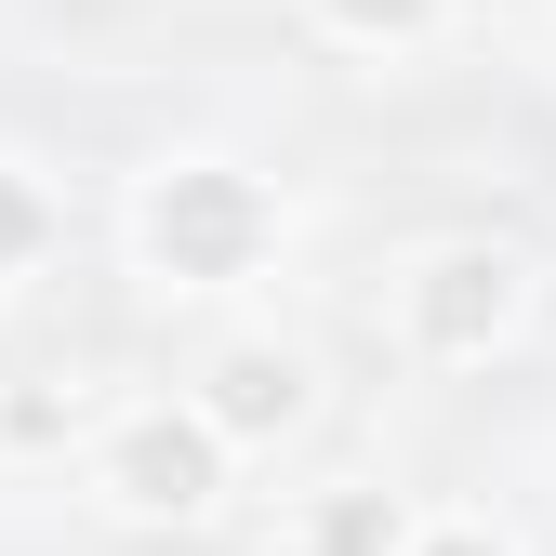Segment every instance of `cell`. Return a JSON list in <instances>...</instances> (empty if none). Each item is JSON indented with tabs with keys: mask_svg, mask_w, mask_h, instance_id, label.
Masks as SVG:
<instances>
[{
	"mask_svg": "<svg viewBox=\"0 0 556 556\" xmlns=\"http://www.w3.org/2000/svg\"><path fill=\"white\" fill-rule=\"evenodd\" d=\"M397 358H425V371H491L504 344L530 331V252L517 239H425L397 265Z\"/></svg>",
	"mask_w": 556,
	"mask_h": 556,
	"instance_id": "obj_3",
	"label": "cell"
},
{
	"mask_svg": "<svg viewBox=\"0 0 556 556\" xmlns=\"http://www.w3.org/2000/svg\"><path fill=\"white\" fill-rule=\"evenodd\" d=\"M119 239H132V278L173 305H213V292H252V278L292 252V199H278L252 160L226 147H160L119 199Z\"/></svg>",
	"mask_w": 556,
	"mask_h": 556,
	"instance_id": "obj_1",
	"label": "cell"
},
{
	"mask_svg": "<svg viewBox=\"0 0 556 556\" xmlns=\"http://www.w3.org/2000/svg\"><path fill=\"white\" fill-rule=\"evenodd\" d=\"M53 252H66V186H53L40 160H14V147H0V292L53 278Z\"/></svg>",
	"mask_w": 556,
	"mask_h": 556,
	"instance_id": "obj_6",
	"label": "cell"
},
{
	"mask_svg": "<svg viewBox=\"0 0 556 556\" xmlns=\"http://www.w3.org/2000/svg\"><path fill=\"white\" fill-rule=\"evenodd\" d=\"M80 491L119 530H213L226 491H239V451L213 438V410H199L186 384L173 397H119L93 425V451H80Z\"/></svg>",
	"mask_w": 556,
	"mask_h": 556,
	"instance_id": "obj_2",
	"label": "cell"
},
{
	"mask_svg": "<svg viewBox=\"0 0 556 556\" xmlns=\"http://www.w3.org/2000/svg\"><path fill=\"white\" fill-rule=\"evenodd\" d=\"M66 425H80V384H14V397H0V438H14V451H53Z\"/></svg>",
	"mask_w": 556,
	"mask_h": 556,
	"instance_id": "obj_8",
	"label": "cell"
},
{
	"mask_svg": "<svg viewBox=\"0 0 556 556\" xmlns=\"http://www.w3.org/2000/svg\"><path fill=\"white\" fill-rule=\"evenodd\" d=\"M425 543V504L397 477H318L292 504V556H410Z\"/></svg>",
	"mask_w": 556,
	"mask_h": 556,
	"instance_id": "obj_5",
	"label": "cell"
},
{
	"mask_svg": "<svg viewBox=\"0 0 556 556\" xmlns=\"http://www.w3.org/2000/svg\"><path fill=\"white\" fill-rule=\"evenodd\" d=\"M186 397L213 410L226 451H292V438L318 425V358H305V344H278V331H226L213 358L186 371Z\"/></svg>",
	"mask_w": 556,
	"mask_h": 556,
	"instance_id": "obj_4",
	"label": "cell"
},
{
	"mask_svg": "<svg viewBox=\"0 0 556 556\" xmlns=\"http://www.w3.org/2000/svg\"><path fill=\"white\" fill-rule=\"evenodd\" d=\"M410 556H517V530H504V517H464V504H451V517H425V543H410Z\"/></svg>",
	"mask_w": 556,
	"mask_h": 556,
	"instance_id": "obj_9",
	"label": "cell"
},
{
	"mask_svg": "<svg viewBox=\"0 0 556 556\" xmlns=\"http://www.w3.org/2000/svg\"><path fill=\"white\" fill-rule=\"evenodd\" d=\"M305 27L331 53H425L451 27V0H305Z\"/></svg>",
	"mask_w": 556,
	"mask_h": 556,
	"instance_id": "obj_7",
	"label": "cell"
}]
</instances>
